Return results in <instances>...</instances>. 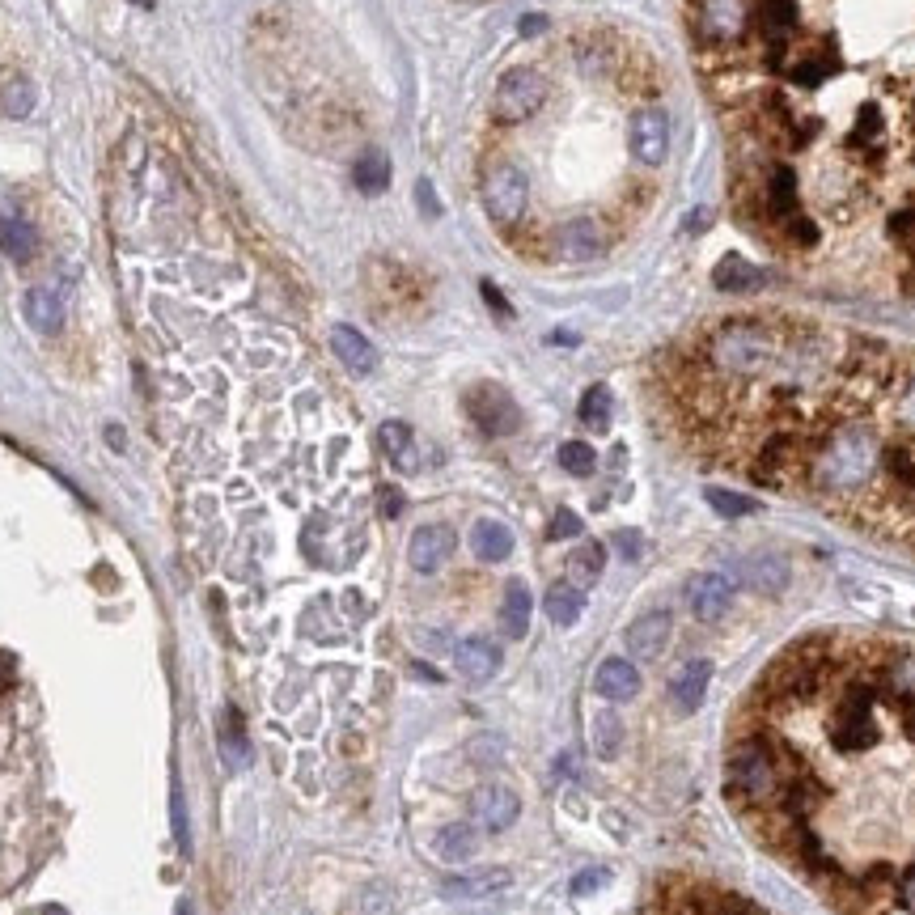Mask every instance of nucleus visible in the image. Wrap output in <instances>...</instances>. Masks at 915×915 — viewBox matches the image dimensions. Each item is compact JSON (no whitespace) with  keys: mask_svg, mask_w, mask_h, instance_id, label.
Wrapping results in <instances>:
<instances>
[{"mask_svg":"<svg viewBox=\"0 0 915 915\" xmlns=\"http://www.w3.org/2000/svg\"><path fill=\"white\" fill-rule=\"evenodd\" d=\"M708 225H712V212H708V208H695L691 217H687V229H691V233H704Z\"/></svg>","mask_w":915,"mask_h":915,"instance_id":"39","label":"nucleus"},{"mask_svg":"<svg viewBox=\"0 0 915 915\" xmlns=\"http://www.w3.org/2000/svg\"><path fill=\"white\" fill-rule=\"evenodd\" d=\"M378 441H382V450L390 462H399V466H411V428L403 420H386L378 428Z\"/></svg>","mask_w":915,"mask_h":915,"instance_id":"28","label":"nucleus"},{"mask_svg":"<svg viewBox=\"0 0 915 915\" xmlns=\"http://www.w3.org/2000/svg\"><path fill=\"white\" fill-rule=\"evenodd\" d=\"M43 915H64V911H60V907H47V911H43Z\"/></svg>","mask_w":915,"mask_h":915,"instance_id":"47","label":"nucleus"},{"mask_svg":"<svg viewBox=\"0 0 915 915\" xmlns=\"http://www.w3.org/2000/svg\"><path fill=\"white\" fill-rule=\"evenodd\" d=\"M352 178H356V187H361L365 195H378V191H386L390 187V161H386V153H365L361 161H356V170H352Z\"/></svg>","mask_w":915,"mask_h":915,"instance_id":"26","label":"nucleus"},{"mask_svg":"<svg viewBox=\"0 0 915 915\" xmlns=\"http://www.w3.org/2000/svg\"><path fill=\"white\" fill-rule=\"evenodd\" d=\"M420 204H424V212H437V200H433V187H428V183H420Z\"/></svg>","mask_w":915,"mask_h":915,"instance_id":"43","label":"nucleus"},{"mask_svg":"<svg viewBox=\"0 0 915 915\" xmlns=\"http://www.w3.org/2000/svg\"><path fill=\"white\" fill-rule=\"evenodd\" d=\"M873 699V742L856 755L801 750L822 776L810 818H839V839L805 873L839 915H915V644L856 640ZM805 818V822H810Z\"/></svg>","mask_w":915,"mask_h":915,"instance_id":"2","label":"nucleus"},{"mask_svg":"<svg viewBox=\"0 0 915 915\" xmlns=\"http://www.w3.org/2000/svg\"><path fill=\"white\" fill-rule=\"evenodd\" d=\"M170 814H174V835H178V848H191V835H187V810H183V793L174 788V797H170Z\"/></svg>","mask_w":915,"mask_h":915,"instance_id":"34","label":"nucleus"},{"mask_svg":"<svg viewBox=\"0 0 915 915\" xmlns=\"http://www.w3.org/2000/svg\"><path fill=\"white\" fill-rule=\"evenodd\" d=\"M454 547H458V538H454L450 526H441V522L420 526L416 534H411V543H407V564L416 572H437L454 555Z\"/></svg>","mask_w":915,"mask_h":915,"instance_id":"9","label":"nucleus"},{"mask_svg":"<svg viewBox=\"0 0 915 915\" xmlns=\"http://www.w3.org/2000/svg\"><path fill=\"white\" fill-rule=\"evenodd\" d=\"M547 22H543V17H526V22H522V34H526V39H530V34H538V30H543Z\"/></svg>","mask_w":915,"mask_h":915,"instance_id":"44","label":"nucleus"},{"mask_svg":"<svg viewBox=\"0 0 915 915\" xmlns=\"http://www.w3.org/2000/svg\"><path fill=\"white\" fill-rule=\"evenodd\" d=\"M729 471L915 551V344L784 318Z\"/></svg>","mask_w":915,"mask_h":915,"instance_id":"1","label":"nucleus"},{"mask_svg":"<svg viewBox=\"0 0 915 915\" xmlns=\"http://www.w3.org/2000/svg\"><path fill=\"white\" fill-rule=\"evenodd\" d=\"M543 606H547V619H551L555 627H572V623L581 619V610H585V594H581V585L560 581V585L547 589Z\"/></svg>","mask_w":915,"mask_h":915,"instance_id":"21","label":"nucleus"},{"mask_svg":"<svg viewBox=\"0 0 915 915\" xmlns=\"http://www.w3.org/2000/svg\"><path fill=\"white\" fill-rule=\"evenodd\" d=\"M500 755H505V750H500V738H479V742H471V759L475 763H500Z\"/></svg>","mask_w":915,"mask_h":915,"instance_id":"36","label":"nucleus"},{"mask_svg":"<svg viewBox=\"0 0 915 915\" xmlns=\"http://www.w3.org/2000/svg\"><path fill=\"white\" fill-rule=\"evenodd\" d=\"M433 848H437V856L445 860V865H466V860L479 852V835H475V827H466V822H454V827L437 831Z\"/></svg>","mask_w":915,"mask_h":915,"instance_id":"20","label":"nucleus"},{"mask_svg":"<svg viewBox=\"0 0 915 915\" xmlns=\"http://www.w3.org/2000/svg\"><path fill=\"white\" fill-rule=\"evenodd\" d=\"M560 466H564L568 475H577V479L594 475V466H598L594 445H585V441H564V445H560Z\"/></svg>","mask_w":915,"mask_h":915,"instance_id":"30","label":"nucleus"},{"mask_svg":"<svg viewBox=\"0 0 915 915\" xmlns=\"http://www.w3.org/2000/svg\"><path fill=\"white\" fill-rule=\"evenodd\" d=\"M594 687L602 699H610V704H627V699L640 695V670L627 657H606L594 674Z\"/></svg>","mask_w":915,"mask_h":915,"instance_id":"11","label":"nucleus"},{"mask_svg":"<svg viewBox=\"0 0 915 915\" xmlns=\"http://www.w3.org/2000/svg\"><path fill=\"white\" fill-rule=\"evenodd\" d=\"M674 636V615L670 610H649V615H640L632 627H627V649H632L636 657L644 661H653L666 653V644Z\"/></svg>","mask_w":915,"mask_h":915,"instance_id":"10","label":"nucleus"},{"mask_svg":"<svg viewBox=\"0 0 915 915\" xmlns=\"http://www.w3.org/2000/svg\"><path fill=\"white\" fill-rule=\"evenodd\" d=\"M132 5H140V9H153V0H132Z\"/></svg>","mask_w":915,"mask_h":915,"instance_id":"46","label":"nucleus"},{"mask_svg":"<svg viewBox=\"0 0 915 915\" xmlns=\"http://www.w3.org/2000/svg\"><path fill=\"white\" fill-rule=\"evenodd\" d=\"M483 297H488V301L496 305V314H509V305H505V297H500V293L492 289V284H483Z\"/></svg>","mask_w":915,"mask_h":915,"instance_id":"42","label":"nucleus"},{"mask_svg":"<svg viewBox=\"0 0 915 915\" xmlns=\"http://www.w3.org/2000/svg\"><path fill=\"white\" fill-rule=\"evenodd\" d=\"M0 250L17 263H26L34 255V229L22 217H0Z\"/></svg>","mask_w":915,"mask_h":915,"instance_id":"24","label":"nucleus"},{"mask_svg":"<svg viewBox=\"0 0 915 915\" xmlns=\"http://www.w3.org/2000/svg\"><path fill=\"white\" fill-rule=\"evenodd\" d=\"M619 742H623V721L615 712H602L598 721H594V750L602 759H610L619 750Z\"/></svg>","mask_w":915,"mask_h":915,"instance_id":"32","label":"nucleus"},{"mask_svg":"<svg viewBox=\"0 0 915 915\" xmlns=\"http://www.w3.org/2000/svg\"><path fill=\"white\" fill-rule=\"evenodd\" d=\"M106 441H111V450H123V428H106Z\"/></svg>","mask_w":915,"mask_h":915,"instance_id":"45","label":"nucleus"},{"mask_svg":"<svg viewBox=\"0 0 915 915\" xmlns=\"http://www.w3.org/2000/svg\"><path fill=\"white\" fill-rule=\"evenodd\" d=\"M712 280H716V289H721V293H750V289H759V284H763V272H759V267H750L746 259L729 255L725 263H716Z\"/></svg>","mask_w":915,"mask_h":915,"instance_id":"22","label":"nucleus"},{"mask_svg":"<svg viewBox=\"0 0 915 915\" xmlns=\"http://www.w3.org/2000/svg\"><path fill=\"white\" fill-rule=\"evenodd\" d=\"M547 538H555V543H564V538H581V517L572 513V509H560V513L551 517Z\"/></svg>","mask_w":915,"mask_h":915,"instance_id":"33","label":"nucleus"},{"mask_svg":"<svg viewBox=\"0 0 915 915\" xmlns=\"http://www.w3.org/2000/svg\"><path fill=\"white\" fill-rule=\"evenodd\" d=\"M742 577H746V585L755 589V594L776 598V594H784V585H788V560L780 551H759V555H750V560L742 564Z\"/></svg>","mask_w":915,"mask_h":915,"instance_id":"12","label":"nucleus"},{"mask_svg":"<svg viewBox=\"0 0 915 915\" xmlns=\"http://www.w3.org/2000/svg\"><path fill=\"white\" fill-rule=\"evenodd\" d=\"M378 500H382V513H386V517H399V513H403V492H399V488H382Z\"/></svg>","mask_w":915,"mask_h":915,"instance_id":"38","label":"nucleus"},{"mask_svg":"<svg viewBox=\"0 0 915 915\" xmlns=\"http://www.w3.org/2000/svg\"><path fill=\"white\" fill-rule=\"evenodd\" d=\"M513 882L509 869H483V873H466V877H450L441 886L445 899H492Z\"/></svg>","mask_w":915,"mask_h":915,"instance_id":"15","label":"nucleus"},{"mask_svg":"<svg viewBox=\"0 0 915 915\" xmlns=\"http://www.w3.org/2000/svg\"><path fill=\"white\" fill-rule=\"evenodd\" d=\"M708 683H712V666H708V661H687V666L674 674V683H670L674 704L683 708V712H695L699 704H704Z\"/></svg>","mask_w":915,"mask_h":915,"instance_id":"17","label":"nucleus"},{"mask_svg":"<svg viewBox=\"0 0 915 915\" xmlns=\"http://www.w3.org/2000/svg\"><path fill=\"white\" fill-rule=\"evenodd\" d=\"M627 153H632V161L644 166V170L666 166V157H670V119H666L661 106L640 102L632 111V119H627Z\"/></svg>","mask_w":915,"mask_h":915,"instance_id":"5","label":"nucleus"},{"mask_svg":"<svg viewBox=\"0 0 915 915\" xmlns=\"http://www.w3.org/2000/svg\"><path fill=\"white\" fill-rule=\"evenodd\" d=\"M606 568V547L602 543H581L577 551L568 555V577L581 581V585H594Z\"/></svg>","mask_w":915,"mask_h":915,"instance_id":"23","label":"nucleus"},{"mask_svg":"<svg viewBox=\"0 0 915 915\" xmlns=\"http://www.w3.org/2000/svg\"><path fill=\"white\" fill-rule=\"evenodd\" d=\"M221 755L229 767H246L250 763V742H246V733H242V716L238 712H225V721H221Z\"/></svg>","mask_w":915,"mask_h":915,"instance_id":"25","label":"nucleus"},{"mask_svg":"<svg viewBox=\"0 0 915 915\" xmlns=\"http://www.w3.org/2000/svg\"><path fill=\"white\" fill-rule=\"evenodd\" d=\"M615 547H619L623 560H636V555H640V534L636 530H619L615 534Z\"/></svg>","mask_w":915,"mask_h":915,"instance_id":"37","label":"nucleus"},{"mask_svg":"<svg viewBox=\"0 0 915 915\" xmlns=\"http://www.w3.org/2000/svg\"><path fill=\"white\" fill-rule=\"evenodd\" d=\"M22 314H26V322L39 335H56L64 327V305H60V297L51 293V289H30L22 297Z\"/></svg>","mask_w":915,"mask_h":915,"instance_id":"18","label":"nucleus"},{"mask_svg":"<svg viewBox=\"0 0 915 915\" xmlns=\"http://www.w3.org/2000/svg\"><path fill=\"white\" fill-rule=\"evenodd\" d=\"M471 551L479 555L483 564L509 560L513 555V530L505 522H496V517H483V522H475V530H471Z\"/></svg>","mask_w":915,"mask_h":915,"instance_id":"16","label":"nucleus"},{"mask_svg":"<svg viewBox=\"0 0 915 915\" xmlns=\"http://www.w3.org/2000/svg\"><path fill=\"white\" fill-rule=\"evenodd\" d=\"M411 674H416V678H424V683H433V687L441 683V674H437V670H428L424 661H411Z\"/></svg>","mask_w":915,"mask_h":915,"instance_id":"41","label":"nucleus"},{"mask_svg":"<svg viewBox=\"0 0 915 915\" xmlns=\"http://www.w3.org/2000/svg\"><path fill=\"white\" fill-rule=\"evenodd\" d=\"M653 915H771L746 894L729 890L721 882H704V877H670L657 890Z\"/></svg>","mask_w":915,"mask_h":915,"instance_id":"3","label":"nucleus"},{"mask_svg":"<svg viewBox=\"0 0 915 915\" xmlns=\"http://www.w3.org/2000/svg\"><path fill=\"white\" fill-rule=\"evenodd\" d=\"M331 352L352 373H373V369H378V348H373L356 327H331Z\"/></svg>","mask_w":915,"mask_h":915,"instance_id":"14","label":"nucleus"},{"mask_svg":"<svg viewBox=\"0 0 915 915\" xmlns=\"http://www.w3.org/2000/svg\"><path fill=\"white\" fill-rule=\"evenodd\" d=\"M13 670H17L13 653H5V649H0V687H9V683H13Z\"/></svg>","mask_w":915,"mask_h":915,"instance_id":"40","label":"nucleus"},{"mask_svg":"<svg viewBox=\"0 0 915 915\" xmlns=\"http://www.w3.org/2000/svg\"><path fill=\"white\" fill-rule=\"evenodd\" d=\"M471 814H475V822L483 831L500 835V831L513 827L517 814H522V797H517L509 784H483V788H475V797H471Z\"/></svg>","mask_w":915,"mask_h":915,"instance_id":"7","label":"nucleus"},{"mask_svg":"<svg viewBox=\"0 0 915 915\" xmlns=\"http://www.w3.org/2000/svg\"><path fill=\"white\" fill-rule=\"evenodd\" d=\"M687 606H691V615L704 619V623H716L721 615H729V606H733V577H725V572H699V577H691Z\"/></svg>","mask_w":915,"mask_h":915,"instance_id":"8","label":"nucleus"},{"mask_svg":"<svg viewBox=\"0 0 915 915\" xmlns=\"http://www.w3.org/2000/svg\"><path fill=\"white\" fill-rule=\"evenodd\" d=\"M466 411H471V420L479 424V433H488V437H509V433H517V424H522L517 403L492 382H483L466 394Z\"/></svg>","mask_w":915,"mask_h":915,"instance_id":"6","label":"nucleus"},{"mask_svg":"<svg viewBox=\"0 0 915 915\" xmlns=\"http://www.w3.org/2000/svg\"><path fill=\"white\" fill-rule=\"evenodd\" d=\"M610 882V873L606 869H585V873H577L572 877V894H594L598 886H606Z\"/></svg>","mask_w":915,"mask_h":915,"instance_id":"35","label":"nucleus"},{"mask_svg":"<svg viewBox=\"0 0 915 915\" xmlns=\"http://www.w3.org/2000/svg\"><path fill=\"white\" fill-rule=\"evenodd\" d=\"M530 610H534V602H530L526 581H509L505 602H500V627H505L509 640H522L530 632Z\"/></svg>","mask_w":915,"mask_h":915,"instance_id":"19","label":"nucleus"},{"mask_svg":"<svg viewBox=\"0 0 915 915\" xmlns=\"http://www.w3.org/2000/svg\"><path fill=\"white\" fill-rule=\"evenodd\" d=\"M0 111H5L9 119H26L34 111V85L26 77L9 81L5 89H0Z\"/></svg>","mask_w":915,"mask_h":915,"instance_id":"29","label":"nucleus"},{"mask_svg":"<svg viewBox=\"0 0 915 915\" xmlns=\"http://www.w3.org/2000/svg\"><path fill=\"white\" fill-rule=\"evenodd\" d=\"M547 73L534 64H513L509 73H500L492 89V123L496 128H522L547 106Z\"/></svg>","mask_w":915,"mask_h":915,"instance_id":"4","label":"nucleus"},{"mask_svg":"<svg viewBox=\"0 0 915 915\" xmlns=\"http://www.w3.org/2000/svg\"><path fill=\"white\" fill-rule=\"evenodd\" d=\"M610 407H615L610 390L606 386H589L581 394V424L594 428V433H606V428H610Z\"/></svg>","mask_w":915,"mask_h":915,"instance_id":"27","label":"nucleus"},{"mask_svg":"<svg viewBox=\"0 0 915 915\" xmlns=\"http://www.w3.org/2000/svg\"><path fill=\"white\" fill-rule=\"evenodd\" d=\"M704 496H708V505H712L716 513H721V517H746V513H755V509H759L750 496L729 492V488H708Z\"/></svg>","mask_w":915,"mask_h":915,"instance_id":"31","label":"nucleus"},{"mask_svg":"<svg viewBox=\"0 0 915 915\" xmlns=\"http://www.w3.org/2000/svg\"><path fill=\"white\" fill-rule=\"evenodd\" d=\"M178 915H187V903H178Z\"/></svg>","mask_w":915,"mask_h":915,"instance_id":"48","label":"nucleus"},{"mask_svg":"<svg viewBox=\"0 0 915 915\" xmlns=\"http://www.w3.org/2000/svg\"><path fill=\"white\" fill-rule=\"evenodd\" d=\"M454 666H458L462 678H471V683H488V678L500 670V649L492 640L471 636V640H462L454 649Z\"/></svg>","mask_w":915,"mask_h":915,"instance_id":"13","label":"nucleus"}]
</instances>
